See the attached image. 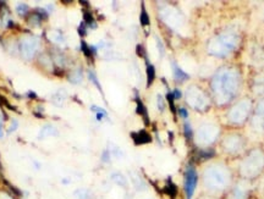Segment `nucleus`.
Segmentation results:
<instances>
[{
  "instance_id": "nucleus-1",
  "label": "nucleus",
  "mask_w": 264,
  "mask_h": 199,
  "mask_svg": "<svg viewBox=\"0 0 264 199\" xmlns=\"http://www.w3.org/2000/svg\"><path fill=\"white\" fill-rule=\"evenodd\" d=\"M240 87V76L234 68H220L212 81V89L218 104H228L235 98Z\"/></svg>"
},
{
  "instance_id": "nucleus-2",
  "label": "nucleus",
  "mask_w": 264,
  "mask_h": 199,
  "mask_svg": "<svg viewBox=\"0 0 264 199\" xmlns=\"http://www.w3.org/2000/svg\"><path fill=\"white\" fill-rule=\"evenodd\" d=\"M203 181L204 186L208 190L214 191V192H220V191L225 190L230 183V173L225 166L213 164L204 170Z\"/></svg>"
},
{
  "instance_id": "nucleus-3",
  "label": "nucleus",
  "mask_w": 264,
  "mask_h": 199,
  "mask_svg": "<svg viewBox=\"0 0 264 199\" xmlns=\"http://www.w3.org/2000/svg\"><path fill=\"white\" fill-rule=\"evenodd\" d=\"M239 43V37L235 33H223L219 34L218 37L213 38L208 45V51L211 55L224 56L229 55L231 51L235 50Z\"/></svg>"
},
{
  "instance_id": "nucleus-4",
  "label": "nucleus",
  "mask_w": 264,
  "mask_h": 199,
  "mask_svg": "<svg viewBox=\"0 0 264 199\" xmlns=\"http://www.w3.org/2000/svg\"><path fill=\"white\" fill-rule=\"evenodd\" d=\"M241 174L245 178H255L264 170V154L261 151H252L241 163Z\"/></svg>"
},
{
  "instance_id": "nucleus-5",
  "label": "nucleus",
  "mask_w": 264,
  "mask_h": 199,
  "mask_svg": "<svg viewBox=\"0 0 264 199\" xmlns=\"http://www.w3.org/2000/svg\"><path fill=\"white\" fill-rule=\"evenodd\" d=\"M186 100L193 109L203 111L208 108V98L196 86H192L186 92Z\"/></svg>"
},
{
  "instance_id": "nucleus-6",
  "label": "nucleus",
  "mask_w": 264,
  "mask_h": 199,
  "mask_svg": "<svg viewBox=\"0 0 264 199\" xmlns=\"http://www.w3.org/2000/svg\"><path fill=\"white\" fill-rule=\"evenodd\" d=\"M219 136V129L216 125L212 124H204L203 126H201L197 131L196 139L198 141L199 144L202 146H208L212 144Z\"/></svg>"
},
{
  "instance_id": "nucleus-7",
  "label": "nucleus",
  "mask_w": 264,
  "mask_h": 199,
  "mask_svg": "<svg viewBox=\"0 0 264 199\" xmlns=\"http://www.w3.org/2000/svg\"><path fill=\"white\" fill-rule=\"evenodd\" d=\"M251 110V102L250 100H242L239 104L231 109L229 112V121L233 124H242L246 119H247L248 114Z\"/></svg>"
},
{
  "instance_id": "nucleus-8",
  "label": "nucleus",
  "mask_w": 264,
  "mask_h": 199,
  "mask_svg": "<svg viewBox=\"0 0 264 199\" xmlns=\"http://www.w3.org/2000/svg\"><path fill=\"white\" fill-rule=\"evenodd\" d=\"M197 181H198V176H197L196 169L192 165L187 166L186 173H185V192H186L187 199H191L193 196L197 187Z\"/></svg>"
},
{
  "instance_id": "nucleus-9",
  "label": "nucleus",
  "mask_w": 264,
  "mask_h": 199,
  "mask_svg": "<svg viewBox=\"0 0 264 199\" xmlns=\"http://www.w3.org/2000/svg\"><path fill=\"white\" fill-rule=\"evenodd\" d=\"M38 39L36 37H26L21 41L20 44V50L24 58L32 59L34 56V53L38 49Z\"/></svg>"
},
{
  "instance_id": "nucleus-10",
  "label": "nucleus",
  "mask_w": 264,
  "mask_h": 199,
  "mask_svg": "<svg viewBox=\"0 0 264 199\" xmlns=\"http://www.w3.org/2000/svg\"><path fill=\"white\" fill-rule=\"evenodd\" d=\"M223 147L228 153H239L243 148V141L238 134H231L224 139Z\"/></svg>"
},
{
  "instance_id": "nucleus-11",
  "label": "nucleus",
  "mask_w": 264,
  "mask_h": 199,
  "mask_svg": "<svg viewBox=\"0 0 264 199\" xmlns=\"http://www.w3.org/2000/svg\"><path fill=\"white\" fill-rule=\"evenodd\" d=\"M250 188L246 185V182H240L235 186V188L231 192L230 199H247Z\"/></svg>"
},
{
  "instance_id": "nucleus-12",
  "label": "nucleus",
  "mask_w": 264,
  "mask_h": 199,
  "mask_svg": "<svg viewBox=\"0 0 264 199\" xmlns=\"http://www.w3.org/2000/svg\"><path fill=\"white\" fill-rule=\"evenodd\" d=\"M131 137L135 144H147L152 142V137H150V134L148 133L147 131H144V130L138 132H132Z\"/></svg>"
},
{
  "instance_id": "nucleus-13",
  "label": "nucleus",
  "mask_w": 264,
  "mask_h": 199,
  "mask_svg": "<svg viewBox=\"0 0 264 199\" xmlns=\"http://www.w3.org/2000/svg\"><path fill=\"white\" fill-rule=\"evenodd\" d=\"M135 93H136V94H135V100H136V105H137V107H136V112H137V114H140L141 116L143 117V120H144L145 125H148V124H149V116H148L147 109H145L144 104L142 103L141 98L138 97L137 90H135Z\"/></svg>"
},
{
  "instance_id": "nucleus-14",
  "label": "nucleus",
  "mask_w": 264,
  "mask_h": 199,
  "mask_svg": "<svg viewBox=\"0 0 264 199\" xmlns=\"http://www.w3.org/2000/svg\"><path fill=\"white\" fill-rule=\"evenodd\" d=\"M171 66H172V73H174L175 81H177V82H184V81L189 80L190 76L187 75V73L185 72V71L182 70V68L180 67V66L177 65L176 63H174V61H172Z\"/></svg>"
},
{
  "instance_id": "nucleus-15",
  "label": "nucleus",
  "mask_w": 264,
  "mask_h": 199,
  "mask_svg": "<svg viewBox=\"0 0 264 199\" xmlns=\"http://www.w3.org/2000/svg\"><path fill=\"white\" fill-rule=\"evenodd\" d=\"M59 134V131L56 127H54L53 125H46L44 127H42L41 132L38 134V138H46V137H55Z\"/></svg>"
},
{
  "instance_id": "nucleus-16",
  "label": "nucleus",
  "mask_w": 264,
  "mask_h": 199,
  "mask_svg": "<svg viewBox=\"0 0 264 199\" xmlns=\"http://www.w3.org/2000/svg\"><path fill=\"white\" fill-rule=\"evenodd\" d=\"M145 72H147V87H150L155 78V67L152 64H148Z\"/></svg>"
},
{
  "instance_id": "nucleus-17",
  "label": "nucleus",
  "mask_w": 264,
  "mask_h": 199,
  "mask_svg": "<svg viewBox=\"0 0 264 199\" xmlns=\"http://www.w3.org/2000/svg\"><path fill=\"white\" fill-rule=\"evenodd\" d=\"M108 151L110 152L112 155H114L115 158H124V152L114 143H109L108 144Z\"/></svg>"
},
{
  "instance_id": "nucleus-18",
  "label": "nucleus",
  "mask_w": 264,
  "mask_h": 199,
  "mask_svg": "<svg viewBox=\"0 0 264 199\" xmlns=\"http://www.w3.org/2000/svg\"><path fill=\"white\" fill-rule=\"evenodd\" d=\"M82 71L78 68V70L73 71L72 73H70V76H69V81H70L71 83H73V85H77V83H80L81 81H82Z\"/></svg>"
},
{
  "instance_id": "nucleus-19",
  "label": "nucleus",
  "mask_w": 264,
  "mask_h": 199,
  "mask_svg": "<svg viewBox=\"0 0 264 199\" xmlns=\"http://www.w3.org/2000/svg\"><path fill=\"white\" fill-rule=\"evenodd\" d=\"M112 180L114 181V182L117 183V185L121 186V187H125V186L127 185L126 177H125V176L122 175V174H119V173L113 174V175H112Z\"/></svg>"
},
{
  "instance_id": "nucleus-20",
  "label": "nucleus",
  "mask_w": 264,
  "mask_h": 199,
  "mask_svg": "<svg viewBox=\"0 0 264 199\" xmlns=\"http://www.w3.org/2000/svg\"><path fill=\"white\" fill-rule=\"evenodd\" d=\"M140 21H141V24H142L143 27H147V26H149V23H150L149 16H148V12H147V10H145L144 5H142V9H141V16H140Z\"/></svg>"
},
{
  "instance_id": "nucleus-21",
  "label": "nucleus",
  "mask_w": 264,
  "mask_h": 199,
  "mask_svg": "<svg viewBox=\"0 0 264 199\" xmlns=\"http://www.w3.org/2000/svg\"><path fill=\"white\" fill-rule=\"evenodd\" d=\"M83 17H85V21L87 26L92 27V28H96V27H97V24H96V21H95V17H93V15L91 14L90 11L83 12Z\"/></svg>"
},
{
  "instance_id": "nucleus-22",
  "label": "nucleus",
  "mask_w": 264,
  "mask_h": 199,
  "mask_svg": "<svg viewBox=\"0 0 264 199\" xmlns=\"http://www.w3.org/2000/svg\"><path fill=\"white\" fill-rule=\"evenodd\" d=\"M65 97H66L65 90H64V89L58 90V92H56L55 94H54V97H53V102H54V104L61 105V103H63L64 98H65Z\"/></svg>"
},
{
  "instance_id": "nucleus-23",
  "label": "nucleus",
  "mask_w": 264,
  "mask_h": 199,
  "mask_svg": "<svg viewBox=\"0 0 264 199\" xmlns=\"http://www.w3.org/2000/svg\"><path fill=\"white\" fill-rule=\"evenodd\" d=\"M88 78H90V81L91 82L93 83V85L96 86V87L98 88V89H99V92L102 93L103 94V89H102V86H100V83H99V81H98V78H97V76H96V73L93 72V71H88Z\"/></svg>"
},
{
  "instance_id": "nucleus-24",
  "label": "nucleus",
  "mask_w": 264,
  "mask_h": 199,
  "mask_svg": "<svg viewBox=\"0 0 264 199\" xmlns=\"http://www.w3.org/2000/svg\"><path fill=\"white\" fill-rule=\"evenodd\" d=\"M81 50L83 51V54H85V55L87 56L88 59H92V56L95 55V54H93V51H92V49H91V46L88 45V44L86 43L85 41L81 42Z\"/></svg>"
},
{
  "instance_id": "nucleus-25",
  "label": "nucleus",
  "mask_w": 264,
  "mask_h": 199,
  "mask_svg": "<svg viewBox=\"0 0 264 199\" xmlns=\"http://www.w3.org/2000/svg\"><path fill=\"white\" fill-rule=\"evenodd\" d=\"M75 197L77 199H91V193L87 190H77L75 192Z\"/></svg>"
},
{
  "instance_id": "nucleus-26",
  "label": "nucleus",
  "mask_w": 264,
  "mask_h": 199,
  "mask_svg": "<svg viewBox=\"0 0 264 199\" xmlns=\"http://www.w3.org/2000/svg\"><path fill=\"white\" fill-rule=\"evenodd\" d=\"M16 11L20 16H24V15L27 14V11H28V6H27L26 4H22V2L21 4H17Z\"/></svg>"
},
{
  "instance_id": "nucleus-27",
  "label": "nucleus",
  "mask_w": 264,
  "mask_h": 199,
  "mask_svg": "<svg viewBox=\"0 0 264 199\" xmlns=\"http://www.w3.org/2000/svg\"><path fill=\"white\" fill-rule=\"evenodd\" d=\"M184 132H185V136H186L187 139L192 138V134H193V132H192V127H191V125H190V122H185Z\"/></svg>"
},
{
  "instance_id": "nucleus-28",
  "label": "nucleus",
  "mask_w": 264,
  "mask_h": 199,
  "mask_svg": "<svg viewBox=\"0 0 264 199\" xmlns=\"http://www.w3.org/2000/svg\"><path fill=\"white\" fill-rule=\"evenodd\" d=\"M42 20L43 19H42V17L38 15V12L36 11V14H33L31 17H29V23L33 24V26H38L39 22H41Z\"/></svg>"
},
{
  "instance_id": "nucleus-29",
  "label": "nucleus",
  "mask_w": 264,
  "mask_h": 199,
  "mask_svg": "<svg viewBox=\"0 0 264 199\" xmlns=\"http://www.w3.org/2000/svg\"><path fill=\"white\" fill-rule=\"evenodd\" d=\"M167 98H168V102H169V105H170V110L172 111V114H176V109H175V104H174L175 99H174V97H172V93L168 92Z\"/></svg>"
},
{
  "instance_id": "nucleus-30",
  "label": "nucleus",
  "mask_w": 264,
  "mask_h": 199,
  "mask_svg": "<svg viewBox=\"0 0 264 199\" xmlns=\"http://www.w3.org/2000/svg\"><path fill=\"white\" fill-rule=\"evenodd\" d=\"M167 192L169 193L171 197H175V195H176V186L174 185V183L171 182V181H168V187H167Z\"/></svg>"
},
{
  "instance_id": "nucleus-31",
  "label": "nucleus",
  "mask_w": 264,
  "mask_h": 199,
  "mask_svg": "<svg viewBox=\"0 0 264 199\" xmlns=\"http://www.w3.org/2000/svg\"><path fill=\"white\" fill-rule=\"evenodd\" d=\"M91 110H92L95 114H100V115H104L105 117H108V112L107 110L103 109V108H99V107H96V105H93V107H91Z\"/></svg>"
},
{
  "instance_id": "nucleus-32",
  "label": "nucleus",
  "mask_w": 264,
  "mask_h": 199,
  "mask_svg": "<svg viewBox=\"0 0 264 199\" xmlns=\"http://www.w3.org/2000/svg\"><path fill=\"white\" fill-rule=\"evenodd\" d=\"M214 151L213 149H207V151H202L201 152V158L202 159H209L212 156H214Z\"/></svg>"
},
{
  "instance_id": "nucleus-33",
  "label": "nucleus",
  "mask_w": 264,
  "mask_h": 199,
  "mask_svg": "<svg viewBox=\"0 0 264 199\" xmlns=\"http://www.w3.org/2000/svg\"><path fill=\"white\" fill-rule=\"evenodd\" d=\"M136 53H137V55L141 56V58L147 59V56H145V49L143 48L142 44H138V45L136 46Z\"/></svg>"
},
{
  "instance_id": "nucleus-34",
  "label": "nucleus",
  "mask_w": 264,
  "mask_h": 199,
  "mask_svg": "<svg viewBox=\"0 0 264 199\" xmlns=\"http://www.w3.org/2000/svg\"><path fill=\"white\" fill-rule=\"evenodd\" d=\"M157 102H158V109H159L160 111H164V109H165L164 98H163L160 94H158V97H157Z\"/></svg>"
},
{
  "instance_id": "nucleus-35",
  "label": "nucleus",
  "mask_w": 264,
  "mask_h": 199,
  "mask_svg": "<svg viewBox=\"0 0 264 199\" xmlns=\"http://www.w3.org/2000/svg\"><path fill=\"white\" fill-rule=\"evenodd\" d=\"M155 41H157V46H158V49H159L160 56H163V55H164V53H165L164 45H163V43H162V41H160L159 37H155Z\"/></svg>"
},
{
  "instance_id": "nucleus-36",
  "label": "nucleus",
  "mask_w": 264,
  "mask_h": 199,
  "mask_svg": "<svg viewBox=\"0 0 264 199\" xmlns=\"http://www.w3.org/2000/svg\"><path fill=\"white\" fill-rule=\"evenodd\" d=\"M110 155H112V154H110V152L108 151V149L103 152V154H102L103 163H110Z\"/></svg>"
},
{
  "instance_id": "nucleus-37",
  "label": "nucleus",
  "mask_w": 264,
  "mask_h": 199,
  "mask_svg": "<svg viewBox=\"0 0 264 199\" xmlns=\"http://www.w3.org/2000/svg\"><path fill=\"white\" fill-rule=\"evenodd\" d=\"M78 34H80V36H86V34H87V29H86V24H85V22H82V23L80 24V27H78Z\"/></svg>"
},
{
  "instance_id": "nucleus-38",
  "label": "nucleus",
  "mask_w": 264,
  "mask_h": 199,
  "mask_svg": "<svg viewBox=\"0 0 264 199\" xmlns=\"http://www.w3.org/2000/svg\"><path fill=\"white\" fill-rule=\"evenodd\" d=\"M177 112H179V115L182 117V119H187V117H189V112H187V110L185 109V108H179V109H177Z\"/></svg>"
},
{
  "instance_id": "nucleus-39",
  "label": "nucleus",
  "mask_w": 264,
  "mask_h": 199,
  "mask_svg": "<svg viewBox=\"0 0 264 199\" xmlns=\"http://www.w3.org/2000/svg\"><path fill=\"white\" fill-rule=\"evenodd\" d=\"M172 97H174V99H180V98H181V90L180 89H177V88H175L174 90H172Z\"/></svg>"
},
{
  "instance_id": "nucleus-40",
  "label": "nucleus",
  "mask_w": 264,
  "mask_h": 199,
  "mask_svg": "<svg viewBox=\"0 0 264 199\" xmlns=\"http://www.w3.org/2000/svg\"><path fill=\"white\" fill-rule=\"evenodd\" d=\"M17 127H19V124H17V121H12V124H11V127H10L9 129V133H11L12 131H14V130H16Z\"/></svg>"
},
{
  "instance_id": "nucleus-41",
  "label": "nucleus",
  "mask_w": 264,
  "mask_h": 199,
  "mask_svg": "<svg viewBox=\"0 0 264 199\" xmlns=\"http://www.w3.org/2000/svg\"><path fill=\"white\" fill-rule=\"evenodd\" d=\"M27 97L32 98V99H37L38 98V95H37V93L32 92V90H29V92H27Z\"/></svg>"
},
{
  "instance_id": "nucleus-42",
  "label": "nucleus",
  "mask_w": 264,
  "mask_h": 199,
  "mask_svg": "<svg viewBox=\"0 0 264 199\" xmlns=\"http://www.w3.org/2000/svg\"><path fill=\"white\" fill-rule=\"evenodd\" d=\"M104 115H100V114H96V119H97V121H102L103 119H104ZM107 119V117H105Z\"/></svg>"
},
{
  "instance_id": "nucleus-43",
  "label": "nucleus",
  "mask_w": 264,
  "mask_h": 199,
  "mask_svg": "<svg viewBox=\"0 0 264 199\" xmlns=\"http://www.w3.org/2000/svg\"><path fill=\"white\" fill-rule=\"evenodd\" d=\"M0 199H12L10 196H7L6 193H0Z\"/></svg>"
},
{
  "instance_id": "nucleus-44",
  "label": "nucleus",
  "mask_w": 264,
  "mask_h": 199,
  "mask_svg": "<svg viewBox=\"0 0 264 199\" xmlns=\"http://www.w3.org/2000/svg\"><path fill=\"white\" fill-rule=\"evenodd\" d=\"M2 136V121L1 119H0V137Z\"/></svg>"
}]
</instances>
